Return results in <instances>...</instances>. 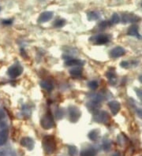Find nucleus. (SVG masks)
<instances>
[{"label": "nucleus", "instance_id": "obj_1", "mask_svg": "<svg viewBox=\"0 0 142 156\" xmlns=\"http://www.w3.org/2000/svg\"><path fill=\"white\" fill-rule=\"evenodd\" d=\"M42 146L44 152L47 154H51L56 149V141L53 136H46L42 141Z\"/></svg>", "mask_w": 142, "mask_h": 156}, {"label": "nucleus", "instance_id": "obj_2", "mask_svg": "<svg viewBox=\"0 0 142 156\" xmlns=\"http://www.w3.org/2000/svg\"><path fill=\"white\" fill-rule=\"evenodd\" d=\"M40 126L43 129L47 130L51 129L52 128L55 126V122H54V118L51 113H47L42 117L41 120H40Z\"/></svg>", "mask_w": 142, "mask_h": 156}, {"label": "nucleus", "instance_id": "obj_3", "mask_svg": "<svg viewBox=\"0 0 142 156\" xmlns=\"http://www.w3.org/2000/svg\"><path fill=\"white\" fill-rule=\"evenodd\" d=\"M68 114H69V119L71 122L75 123L78 122L81 118V111L78 109V107L75 106H70L68 108Z\"/></svg>", "mask_w": 142, "mask_h": 156}, {"label": "nucleus", "instance_id": "obj_4", "mask_svg": "<svg viewBox=\"0 0 142 156\" xmlns=\"http://www.w3.org/2000/svg\"><path fill=\"white\" fill-rule=\"evenodd\" d=\"M90 40L94 44L102 45V44H105L109 42L110 36L107 34H98L96 36H94L92 38H90Z\"/></svg>", "mask_w": 142, "mask_h": 156}, {"label": "nucleus", "instance_id": "obj_5", "mask_svg": "<svg viewBox=\"0 0 142 156\" xmlns=\"http://www.w3.org/2000/svg\"><path fill=\"white\" fill-rule=\"evenodd\" d=\"M23 68L20 65H13L8 69L7 73L11 78H16L22 73Z\"/></svg>", "mask_w": 142, "mask_h": 156}, {"label": "nucleus", "instance_id": "obj_6", "mask_svg": "<svg viewBox=\"0 0 142 156\" xmlns=\"http://www.w3.org/2000/svg\"><path fill=\"white\" fill-rule=\"evenodd\" d=\"M94 120L99 123H107L110 121V116L106 111H97L94 115Z\"/></svg>", "mask_w": 142, "mask_h": 156}, {"label": "nucleus", "instance_id": "obj_7", "mask_svg": "<svg viewBox=\"0 0 142 156\" xmlns=\"http://www.w3.org/2000/svg\"><path fill=\"white\" fill-rule=\"evenodd\" d=\"M20 143H21V146L29 151H32L35 147L34 140L30 137H23Z\"/></svg>", "mask_w": 142, "mask_h": 156}, {"label": "nucleus", "instance_id": "obj_8", "mask_svg": "<svg viewBox=\"0 0 142 156\" xmlns=\"http://www.w3.org/2000/svg\"><path fill=\"white\" fill-rule=\"evenodd\" d=\"M125 54L126 50L122 47L118 46V47H116V48H115L114 49H112L111 51L110 55L113 58H120L122 56H123Z\"/></svg>", "mask_w": 142, "mask_h": 156}, {"label": "nucleus", "instance_id": "obj_9", "mask_svg": "<svg viewBox=\"0 0 142 156\" xmlns=\"http://www.w3.org/2000/svg\"><path fill=\"white\" fill-rule=\"evenodd\" d=\"M54 13L51 11H44L40 13V17L38 18V23H45L52 19Z\"/></svg>", "mask_w": 142, "mask_h": 156}, {"label": "nucleus", "instance_id": "obj_10", "mask_svg": "<svg viewBox=\"0 0 142 156\" xmlns=\"http://www.w3.org/2000/svg\"><path fill=\"white\" fill-rule=\"evenodd\" d=\"M140 20V17L136 16L135 14H133V13H125L122 15V21L123 23H133L137 22Z\"/></svg>", "mask_w": 142, "mask_h": 156}, {"label": "nucleus", "instance_id": "obj_11", "mask_svg": "<svg viewBox=\"0 0 142 156\" xmlns=\"http://www.w3.org/2000/svg\"><path fill=\"white\" fill-rule=\"evenodd\" d=\"M108 107L110 108L111 111L113 115H116L119 112L120 109H121V105H120V103L118 101L115 100L110 101L108 103Z\"/></svg>", "mask_w": 142, "mask_h": 156}, {"label": "nucleus", "instance_id": "obj_12", "mask_svg": "<svg viewBox=\"0 0 142 156\" xmlns=\"http://www.w3.org/2000/svg\"><path fill=\"white\" fill-rule=\"evenodd\" d=\"M85 62L81 60V59H70V60H66L65 62V66H82L84 65Z\"/></svg>", "mask_w": 142, "mask_h": 156}, {"label": "nucleus", "instance_id": "obj_13", "mask_svg": "<svg viewBox=\"0 0 142 156\" xmlns=\"http://www.w3.org/2000/svg\"><path fill=\"white\" fill-rule=\"evenodd\" d=\"M127 34L129 35V36H134L136 38H141V36H140V33H139L138 27L137 26V25H132L131 27H129L128 31H127Z\"/></svg>", "mask_w": 142, "mask_h": 156}, {"label": "nucleus", "instance_id": "obj_14", "mask_svg": "<svg viewBox=\"0 0 142 156\" xmlns=\"http://www.w3.org/2000/svg\"><path fill=\"white\" fill-rule=\"evenodd\" d=\"M9 136V132L8 129H3L0 132V147L4 145L6 143Z\"/></svg>", "mask_w": 142, "mask_h": 156}, {"label": "nucleus", "instance_id": "obj_15", "mask_svg": "<svg viewBox=\"0 0 142 156\" xmlns=\"http://www.w3.org/2000/svg\"><path fill=\"white\" fill-rule=\"evenodd\" d=\"M40 87H41L43 89L47 90V91H51L53 90L54 84H52L51 81H48V80H43V81L40 82Z\"/></svg>", "mask_w": 142, "mask_h": 156}, {"label": "nucleus", "instance_id": "obj_16", "mask_svg": "<svg viewBox=\"0 0 142 156\" xmlns=\"http://www.w3.org/2000/svg\"><path fill=\"white\" fill-rule=\"evenodd\" d=\"M96 154V151L93 147L85 148L81 152V156H95Z\"/></svg>", "mask_w": 142, "mask_h": 156}, {"label": "nucleus", "instance_id": "obj_17", "mask_svg": "<svg viewBox=\"0 0 142 156\" xmlns=\"http://www.w3.org/2000/svg\"><path fill=\"white\" fill-rule=\"evenodd\" d=\"M100 14L97 11H89L87 13V18L89 21H96L100 19Z\"/></svg>", "mask_w": 142, "mask_h": 156}, {"label": "nucleus", "instance_id": "obj_18", "mask_svg": "<svg viewBox=\"0 0 142 156\" xmlns=\"http://www.w3.org/2000/svg\"><path fill=\"white\" fill-rule=\"evenodd\" d=\"M106 76H107L108 80H109V82L111 84V85L112 84L115 85L116 83V80H117V76H116L115 72L114 70L108 71V72L107 73Z\"/></svg>", "mask_w": 142, "mask_h": 156}, {"label": "nucleus", "instance_id": "obj_19", "mask_svg": "<svg viewBox=\"0 0 142 156\" xmlns=\"http://www.w3.org/2000/svg\"><path fill=\"white\" fill-rule=\"evenodd\" d=\"M100 132L99 129H93L91 132H89V134H88V136L91 140L96 141L98 140L99 136H100Z\"/></svg>", "mask_w": 142, "mask_h": 156}, {"label": "nucleus", "instance_id": "obj_20", "mask_svg": "<svg viewBox=\"0 0 142 156\" xmlns=\"http://www.w3.org/2000/svg\"><path fill=\"white\" fill-rule=\"evenodd\" d=\"M70 75L74 77H80L82 75V69L79 67H76V68L72 69L70 70Z\"/></svg>", "mask_w": 142, "mask_h": 156}, {"label": "nucleus", "instance_id": "obj_21", "mask_svg": "<svg viewBox=\"0 0 142 156\" xmlns=\"http://www.w3.org/2000/svg\"><path fill=\"white\" fill-rule=\"evenodd\" d=\"M127 141H128V139H127L126 136L123 135V134H120V135L118 136L117 142L118 144L119 145H121V146L125 145L127 143Z\"/></svg>", "mask_w": 142, "mask_h": 156}, {"label": "nucleus", "instance_id": "obj_22", "mask_svg": "<svg viewBox=\"0 0 142 156\" xmlns=\"http://www.w3.org/2000/svg\"><path fill=\"white\" fill-rule=\"evenodd\" d=\"M109 22H110L111 25H116V24H118V23H119L120 17L119 16H118V14H117V13H114L113 15H112L111 18V20L109 21Z\"/></svg>", "mask_w": 142, "mask_h": 156}, {"label": "nucleus", "instance_id": "obj_23", "mask_svg": "<svg viewBox=\"0 0 142 156\" xmlns=\"http://www.w3.org/2000/svg\"><path fill=\"white\" fill-rule=\"evenodd\" d=\"M78 148H77L75 146L70 145V146L68 147V153L70 156H76L77 154H78Z\"/></svg>", "mask_w": 142, "mask_h": 156}, {"label": "nucleus", "instance_id": "obj_24", "mask_svg": "<svg viewBox=\"0 0 142 156\" xmlns=\"http://www.w3.org/2000/svg\"><path fill=\"white\" fill-rule=\"evenodd\" d=\"M66 25V20L65 19H58L56 20V21H55V23H54V27L55 28H62V27H63L64 25Z\"/></svg>", "mask_w": 142, "mask_h": 156}, {"label": "nucleus", "instance_id": "obj_25", "mask_svg": "<svg viewBox=\"0 0 142 156\" xmlns=\"http://www.w3.org/2000/svg\"><path fill=\"white\" fill-rule=\"evenodd\" d=\"M88 86H89V88H90V89L96 90L97 88H98L99 84L96 80H92V81H90L89 84H88Z\"/></svg>", "mask_w": 142, "mask_h": 156}, {"label": "nucleus", "instance_id": "obj_26", "mask_svg": "<svg viewBox=\"0 0 142 156\" xmlns=\"http://www.w3.org/2000/svg\"><path fill=\"white\" fill-rule=\"evenodd\" d=\"M110 26H111V25L109 21H102L100 25H99V27L102 29H107V28H108V27H110Z\"/></svg>", "mask_w": 142, "mask_h": 156}, {"label": "nucleus", "instance_id": "obj_27", "mask_svg": "<svg viewBox=\"0 0 142 156\" xmlns=\"http://www.w3.org/2000/svg\"><path fill=\"white\" fill-rule=\"evenodd\" d=\"M111 147V143L110 140H104V144H103V147L105 151H109Z\"/></svg>", "mask_w": 142, "mask_h": 156}, {"label": "nucleus", "instance_id": "obj_28", "mask_svg": "<svg viewBox=\"0 0 142 156\" xmlns=\"http://www.w3.org/2000/svg\"><path fill=\"white\" fill-rule=\"evenodd\" d=\"M135 92H136L139 99L142 102V89H140V88H135Z\"/></svg>", "mask_w": 142, "mask_h": 156}, {"label": "nucleus", "instance_id": "obj_29", "mask_svg": "<svg viewBox=\"0 0 142 156\" xmlns=\"http://www.w3.org/2000/svg\"><path fill=\"white\" fill-rule=\"evenodd\" d=\"M120 66H121L122 67V68L127 69V68H129V66H130V65H129V62L123 61V62H122L121 63H120Z\"/></svg>", "mask_w": 142, "mask_h": 156}, {"label": "nucleus", "instance_id": "obj_30", "mask_svg": "<svg viewBox=\"0 0 142 156\" xmlns=\"http://www.w3.org/2000/svg\"><path fill=\"white\" fill-rule=\"evenodd\" d=\"M136 112H137V116L142 119V109L141 108H137Z\"/></svg>", "mask_w": 142, "mask_h": 156}, {"label": "nucleus", "instance_id": "obj_31", "mask_svg": "<svg viewBox=\"0 0 142 156\" xmlns=\"http://www.w3.org/2000/svg\"><path fill=\"white\" fill-rule=\"evenodd\" d=\"M13 21L11 19H9V20H4L2 21V23H3L4 25H11Z\"/></svg>", "mask_w": 142, "mask_h": 156}, {"label": "nucleus", "instance_id": "obj_32", "mask_svg": "<svg viewBox=\"0 0 142 156\" xmlns=\"http://www.w3.org/2000/svg\"><path fill=\"white\" fill-rule=\"evenodd\" d=\"M0 156H6V152L4 151H0Z\"/></svg>", "mask_w": 142, "mask_h": 156}, {"label": "nucleus", "instance_id": "obj_33", "mask_svg": "<svg viewBox=\"0 0 142 156\" xmlns=\"http://www.w3.org/2000/svg\"><path fill=\"white\" fill-rule=\"evenodd\" d=\"M111 156H120V153L119 152H115V154H112Z\"/></svg>", "mask_w": 142, "mask_h": 156}, {"label": "nucleus", "instance_id": "obj_34", "mask_svg": "<svg viewBox=\"0 0 142 156\" xmlns=\"http://www.w3.org/2000/svg\"><path fill=\"white\" fill-rule=\"evenodd\" d=\"M138 79H139V81H140V83H141V84H142V75H140V76H139Z\"/></svg>", "mask_w": 142, "mask_h": 156}, {"label": "nucleus", "instance_id": "obj_35", "mask_svg": "<svg viewBox=\"0 0 142 156\" xmlns=\"http://www.w3.org/2000/svg\"><path fill=\"white\" fill-rule=\"evenodd\" d=\"M1 118H2V116H1V115H0V120H1Z\"/></svg>", "mask_w": 142, "mask_h": 156}, {"label": "nucleus", "instance_id": "obj_36", "mask_svg": "<svg viewBox=\"0 0 142 156\" xmlns=\"http://www.w3.org/2000/svg\"><path fill=\"white\" fill-rule=\"evenodd\" d=\"M141 6H142V3H141Z\"/></svg>", "mask_w": 142, "mask_h": 156}, {"label": "nucleus", "instance_id": "obj_37", "mask_svg": "<svg viewBox=\"0 0 142 156\" xmlns=\"http://www.w3.org/2000/svg\"><path fill=\"white\" fill-rule=\"evenodd\" d=\"M140 156H142V155H140Z\"/></svg>", "mask_w": 142, "mask_h": 156}]
</instances>
